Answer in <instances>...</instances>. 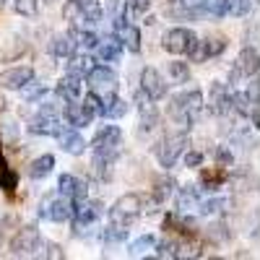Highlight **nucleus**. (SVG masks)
I'll return each mask as SVG.
<instances>
[{"mask_svg":"<svg viewBox=\"0 0 260 260\" xmlns=\"http://www.w3.org/2000/svg\"><path fill=\"white\" fill-rule=\"evenodd\" d=\"M83 94V78L68 73V76H62L60 83H57V96L62 99V104H68V102H78Z\"/></svg>","mask_w":260,"mask_h":260,"instance_id":"nucleus-21","label":"nucleus"},{"mask_svg":"<svg viewBox=\"0 0 260 260\" xmlns=\"http://www.w3.org/2000/svg\"><path fill=\"white\" fill-rule=\"evenodd\" d=\"M257 110V99H252L247 91H232V112L250 117Z\"/></svg>","mask_w":260,"mask_h":260,"instance_id":"nucleus-26","label":"nucleus"},{"mask_svg":"<svg viewBox=\"0 0 260 260\" xmlns=\"http://www.w3.org/2000/svg\"><path fill=\"white\" fill-rule=\"evenodd\" d=\"M213 159H216V164H219L221 169H226V167H232L234 164V154L229 151V146H219L213 151Z\"/></svg>","mask_w":260,"mask_h":260,"instance_id":"nucleus-41","label":"nucleus"},{"mask_svg":"<svg viewBox=\"0 0 260 260\" xmlns=\"http://www.w3.org/2000/svg\"><path fill=\"white\" fill-rule=\"evenodd\" d=\"M141 213H143V195H138V192L122 195V198H120L110 211H107L110 221H112V224H120V226H130Z\"/></svg>","mask_w":260,"mask_h":260,"instance_id":"nucleus-3","label":"nucleus"},{"mask_svg":"<svg viewBox=\"0 0 260 260\" xmlns=\"http://www.w3.org/2000/svg\"><path fill=\"white\" fill-rule=\"evenodd\" d=\"M57 141H60V148L65 151V154L78 156V154H83V151H86V141H83V136L78 133V127L65 125L60 133H57Z\"/></svg>","mask_w":260,"mask_h":260,"instance_id":"nucleus-20","label":"nucleus"},{"mask_svg":"<svg viewBox=\"0 0 260 260\" xmlns=\"http://www.w3.org/2000/svg\"><path fill=\"white\" fill-rule=\"evenodd\" d=\"M201 198H203V192L195 187V185L182 187V190L177 192V211H180V213H187V211H192V208H198Z\"/></svg>","mask_w":260,"mask_h":260,"instance_id":"nucleus-24","label":"nucleus"},{"mask_svg":"<svg viewBox=\"0 0 260 260\" xmlns=\"http://www.w3.org/2000/svg\"><path fill=\"white\" fill-rule=\"evenodd\" d=\"M89 71H91V60L86 57V52H83V55H76V52H73V55L68 57V73H73V76L83 78Z\"/></svg>","mask_w":260,"mask_h":260,"instance_id":"nucleus-34","label":"nucleus"},{"mask_svg":"<svg viewBox=\"0 0 260 260\" xmlns=\"http://www.w3.org/2000/svg\"><path fill=\"white\" fill-rule=\"evenodd\" d=\"M42 0H13V11L24 18H37Z\"/></svg>","mask_w":260,"mask_h":260,"instance_id":"nucleus-36","label":"nucleus"},{"mask_svg":"<svg viewBox=\"0 0 260 260\" xmlns=\"http://www.w3.org/2000/svg\"><path fill=\"white\" fill-rule=\"evenodd\" d=\"M175 190H177V182L172 177H156V182H154V201L164 203L167 198L175 195Z\"/></svg>","mask_w":260,"mask_h":260,"instance_id":"nucleus-32","label":"nucleus"},{"mask_svg":"<svg viewBox=\"0 0 260 260\" xmlns=\"http://www.w3.org/2000/svg\"><path fill=\"white\" fill-rule=\"evenodd\" d=\"M39 219H47V221H65L71 219V198H65V195H60V198H50L39 206Z\"/></svg>","mask_w":260,"mask_h":260,"instance_id":"nucleus-16","label":"nucleus"},{"mask_svg":"<svg viewBox=\"0 0 260 260\" xmlns=\"http://www.w3.org/2000/svg\"><path fill=\"white\" fill-rule=\"evenodd\" d=\"M195 42H198V37H195L192 29H185V26H175L169 29L164 37H161V47L172 55H190Z\"/></svg>","mask_w":260,"mask_h":260,"instance_id":"nucleus-7","label":"nucleus"},{"mask_svg":"<svg viewBox=\"0 0 260 260\" xmlns=\"http://www.w3.org/2000/svg\"><path fill=\"white\" fill-rule=\"evenodd\" d=\"M167 73H169V78L175 81V83H187V81H190V68H187V62H180V60L169 62Z\"/></svg>","mask_w":260,"mask_h":260,"instance_id":"nucleus-37","label":"nucleus"},{"mask_svg":"<svg viewBox=\"0 0 260 260\" xmlns=\"http://www.w3.org/2000/svg\"><path fill=\"white\" fill-rule=\"evenodd\" d=\"M86 83L91 86V91H104L112 94L117 89V73L110 68V65H91V71L86 73Z\"/></svg>","mask_w":260,"mask_h":260,"instance_id":"nucleus-10","label":"nucleus"},{"mask_svg":"<svg viewBox=\"0 0 260 260\" xmlns=\"http://www.w3.org/2000/svg\"><path fill=\"white\" fill-rule=\"evenodd\" d=\"M102 240H104L107 245H120V242H125V240H127V226H120V224H112V221H110V226L102 229Z\"/></svg>","mask_w":260,"mask_h":260,"instance_id":"nucleus-35","label":"nucleus"},{"mask_svg":"<svg viewBox=\"0 0 260 260\" xmlns=\"http://www.w3.org/2000/svg\"><path fill=\"white\" fill-rule=\"evenodd\" d=\"M57 190H60V195H65V198L76 201V198H86L89 185H86V180H81V177H76V175H62V177L57 180Z\"/></svg>","mask_w":260,"mask_h":260,"instance_id":"nucleus-22","label":"nucleus"},{"mask_svg":"<svg viewBox=\"0 0 260 260\" xmlns=\"http://www.w3.org/2000/svg\"><path fill=\"white\" fill-rule=\"evenodd\" d=\"M138 102H141V120H138V136H148L151 130H156V125H159L161 115H159V110H156L154 104H148V102H151L148 96L143 99V91L138 94Z\"/></svg>","mask_w":260,"mask_h":260,"instance_id":"nucleus-18","label":"nucleus"},{"mask_svg":"<svg viewBox=\"0 0 260 260\" xmlns=\"http://www.w3.org/2000/svg\"><path fill=\"white\" fill-rule=\"evenodd\" d=\"M141 91L151 102H161L167 96V81L156 68H143L141 71Z\"/></svg>","mask_w":260,"mask_h":260,"instance_id":"nucleus-11","label":"nucleus"},{"mask_svg":"<svg viewBox=\"0 0 260 260\" xmlns=\"http://www.w3.org/2000/svg\"><path fill=\"white\" fill-rule=\"evenodd\" d=\"M154 247H156V237H154V234H141L136 242L127 245V255H133V257H146Z\"/></svg>","mask_w":260,"mask_h":260,"instance_id":"nucleus-29","label":"nucleus"},{"mask_svg":"<svg viewBox=\"0 0 260 260\" xmlns=\"http://www.w3.org/2000/svg\"><path fill=\"white\" fill-rule=\"evenodd\" d=\"M122 50H125V45H122L120 34H110V37L99 39V45H96L94 52H96V57L102 62H117L120 55H122Z\"/></svg>","mask_w":260,"mask_h":260,"instance_id":"nucleus-19","label":"nucleus"},{"mask_svg":"<svg viewBox=\"0 0 260 260\" xmlns=\"http://www.w3.org/2000/svg\"><path fill=\"white\" fill-rule=\"evenodd\" d=\"M52 169H55V156H52V154H45V156H37V159L29 164V175H31L34 180H45Z\"/></svg>","mask_w":260,"mask_h":260,"instance_id":"nucleus-28","label":"nucleus"},{"mask_svg":"<svg viewBox=\"0 0 260 260\" xmlns=\"http://www.w3.org/2000/svg\"><path fill=\"white\" fill-rule=\"evenodd\" d=\"M71 37H73V42H76V50H81V52H91V50H96V45H99V37H96L91 29H76V26H73Z\"/></svg>","mask_w":260,"mask_h":260,"instance_id":"nucleus-27","label":"nucleus"},{"mask_svg":"<svg viewBox=\"0 0 260 260\" xmlns=\"http://www.w3.org/2000/svg\"><path fill=\"white\" fill-rule=\"evenodd\" d=\"M102 203L99 201H86V198H76L71 201V216L76 219V224H94L96 219H102Z\"/></svg>","mask_w":260,"mask_h":260,"instance_id":"nucleus-14","label":"nucleus"},{"mask_svg":"<svg viewBox=\"0 0 260 260\" xmlns=\"http://www.w3.org/2000/svg\"><path fill=\"white\" fill-rule=\"evenodd\" d=\"M156 255L159 257H182V247H180V242H175V240H164V242H156Z\"/></svg>","mask_w":260,"mask_h":260,"instance_id":"nucleus-39","label":"nucleus"},{"mask_svg":"<svg viewBox=\"0 0 260 260\" xmlns=\"http://www.w3.org/2000/svg\"><path fill=\"white\" fill-rule=\"evenodd\" d=\"M187 146H190V136L182 130V133H172V136L161 138V141H159V146H156L154 151H156L159 164L169 169V167H175V164H177V159L187 151Z\"/></svg>","mask_w":260,"mask_h":260,"instance_id":"nucleus-5","label":"nucleus"},{"mask_svg":"<svg viewBox=\"0 0 260 260\" xmlns=\"http://www.w3.org/2000/svg\"><path fill=\"white\" fill-rule=\"evenodd\" d=\"M60 112H62V107H55V104L39 107V112L29 120V133H34V136H57L65 127Z\"/></svg>","mask_w":260,"mask_h":260,"instance_id":"nucleus-4","label":"nucleus"},{"mask_svg":"<svg viewBox=\"0 0 260 260\" xmlns=\"http://www.w3.org/2000/svg\"><path fill=\"white\" fill-rule=\"evenodd\" d=\"M219 6H221L224 16H234V18H242L252 11L250 0H219Z\"/></svg>","mask_w":260,"mask_h":260,"instance_id":"nucleus-30","label":"nucleus"},{"mask_svg":"<svg viewBox=\"0 0 260 260\" xmlns=\"http://www.w3.org/2000/svg\"><path fill=\"white\" fill-rule=\"evenodd\" d=\"M127 16H143L151 8V0H122Z\"/></svg>","mask_w":260,"mask_h":260,"instance_id":"nucleus-40","label":"nucleus"},{"mask_svg":"<svg viewBox=\"0 0 260 260\" xmlns=\"http://www.w3.org/2000/svg\"><path fill=\"white\" fill-rule=\"evenodd\" d=\"M120 143H122V130L117 125L99 127L94 141H91L94 151H107V154H120Z\"/></svg>","mask_w":260,"mask_h":260,"instance_id":"nucleus-12","label":"nucleus"},{"mask_svg":"<svg viewBox=\"0 0 260 260\" xmlns=\"http://www.w3.org/2000/svg\"><path fill=\"white\" fill-rule=\"evenodd\" d=\"M45 242L37 226H24L13 240H11V252L13 255H21V257H37V250L39 245Z\"/></svg>","mask_w":260,"mask_h":260,"instance_id":"nucleus-8","label":"nucleus"},{"mask_svg":"<svg viewBox=\"0 0 260 260\" xmlns=\"http://www.w3.org/2000/svg\"><path fill=\"white\" fill-rule=\"evenodd\" d=\"M208 112L216 117H226L232 112V91L221 81H213L208 86Z\"/></svg>","mask_w":260,"mask_h":260,"instance_id":"nucleus-9","label":"nucleus"},{"mask_svg":"<svg viewBox=\"0 0 260 260\" xmlns=\"http://www.w3.org/2000/svg\"><path fill=\"white\" fill-rule=\"evenodd\" d=\"M62 117H65V122H68L71 127H86V125H91V120L96 117V112L91 110L89 104H83L81 99L78 102H68L62 107Z\"/></svg>","mask_w":260,"mask_h":260,"instance_id":"nucleus-13","label":"nucleus"},{"mask_svg":"<svg viewBox=\"0 0 260 260\" xmlns=\"http://www.w3.org/2000/svg\"><path fill=\"white\" fill-rule=\"evenodd\" d=\"M31 78H34V71L29 68V65H16V68H8V71L0 73V89L21 91Z\"/></svg>","mask_w":260,"mask_h":260,"instance_id":"nucleus-15","label":"nucleus"},{"mask_svg":"<svg viewBox=\"0 0 260 260\" xmlns=\"http://www.w3.org/2000/svg\"><path fill=\"white\" fill-rule=\"evenodd\" d=\"M203 110H206V99H203V91H198V89L180 91L177 96L169 99V117L175 120L182 130H190L195 122H198Z\"/></svg>","mask_w":260,"mask_h":260,"instance_id":"nucleus-1","label":"nucleus"},{"mask_svg":"<svg viewBox=\"0 0 260 260\" xmlns=\"http://www.w3.org/2000/svg\"><path fill=\"white\" fill-rule=\"evenodd\" d=\"M120 39H122V45L130 50V52H141V29L133 26V24H125L120 31Z\"/></svg>","mask_w":260,"mask_h":260,"instance_id":"nucleus-31","label":"nucleus"},{"mask_svg":"<svg viewBox=\"0 0 260 260\" xmlns=\"http://www.w3.org/2000/svg\"><path fill=\"white\" fill-rule=\"evenodd\" d=\"M257 68H260L257 50H255V47H245L240 55H237V62L232 65V71H229V86L255 78V76H257Z\"/></svg>","mask_w":260,"mask_h":260,"instance_id":"nucleus-6","label":"nucleus"},{"mask_svg":"<svg viewBox=\"0 0 260 260\" xmlns=\"http://www.w3.org/2000/svg\"><path fill=\"white\" fill-rule=\"evenodd\" d=\"M203 164V154L198 151H185V167H201Z\"/></svg>","mask_w":260,"mask_h":260,"instance_id":"nucleus-44","label":"nucleus"},{"mask_svg":"<svg viewBox=\"0 0 260 260\" xmlns=\"http://www.w3.org/2000/svg\"><path fill=\"white\" fill-rule=\"evenodd\" d=\"M21 94H24L26 102H42V96L47 94V86H45V83H37V81L31 78L24 89H21Z\"/></svg>","mask_w":260,"mask_h":260,"instance_id":"nucleus-38","label":"nucleus"},{"mask_svg":"<svg viewBox=\"0 0 260 260\" xmlns=\"http://www.w3.org/2000/svg\"><path fill=\"white\" fill-rule=\"evenodd\" d=\"M50 52H52L57 60H68V57L76 52V42H73V37H71V34H57V37H52V42H50Z\"/></svg>","mask_w":260,"mask_h":260,"instance_id":"nucleus-25","label":"nucleus"},{"mask_svg":"<svg viewBox=\"0 0 260 260\" xmlns=\"http://www.w3.org/2000/svg\"><path fill=\"white\" fill-rule=\"evenodd\" d=\"M198 208H201L203 216H216V213H221L224 208H229V201H226V198H216V195H211V198H201Z\"/></svg>","mask_w":260,"mask_h":260,"instance_id":"nucleus-33","label":"nucleus"},{"mask_svg":"<svg viewBox=\"0 0 260 260\" xmlns=\"http://www.w3.org/2000/svg\"><path fill=\"white\" fill-rule=\"evenodd\" d=\"M62 16L71 21L76 29H89L102 24V3L99 0H65L62 6Z\"/></svg>","mask_w":260,"mask_h":260,"instance_id":"nucleus-2","label":"nucleus"},{"mask_svg":"<svg viewBox=\"0 0 260 260\" xmlns=\"http://www.w3.org/2000/svg\"><path fill=\"white\" fill-rule=\"evenodd\" d=\"M125 112H127V102L120 99L115 91H112V94H107V96L102 99V110H99L102 117H107V120H117V117H122Z\"/></svg>","mask_w":260,"mask_h":260,"instance_id":"nucleus-23","label":"nucleus"},{"mask_svg":"<svg viewBox=\"0 0 260 260\" xmlns=\"http://www.w3.org/2000/svg\"><path fill=\"white\" fill-rule=\"evenodd\" d=\"M224 50H226V39L211 37V39H203V42H195L190 57H192L195 62H203V60H211V57H219Z\"/></svg>","mask_w":260,"mask_h":260,"instance_id":"nucleus-17","label":"nucleus"},{"mask_svg":"<svg viewBox=\"0 0 260 260\" xmlns=\"http://www.w3.org/2000/svg\"><path fill=\"white\" fill-rule=\"evenodd\" d=\"M0 187H3V190H13L16 187V175L8 172L6 167H0Z\"/></svg>","mask_w":260,"mask_h":260,"instance_id":"nucleus-43","label":"nucleus"},{"mask_svg":"<svg viewBox=\"0 0 260 260\" xmlns=\"http://www.w3.org/2000/svg\"><path fill=\"white\" fill-rule=\"evenodd\" d=\"M37 257H55L57 260V257H62V250L52 242H42L39 250H37Z\"/></svg>","mask_w":260,"mask_h":260,"instance_id":"nucleus-42","label":"nucleus"}]
</instances>
